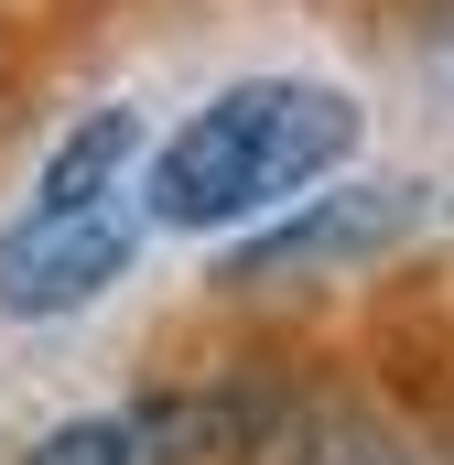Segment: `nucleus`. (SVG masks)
<instances>
[{
  "mask_svg": "<svg viewBox=\"0 0 454 465\" xmlns=\"http://www.w3.org/2000/svg\"><path fill=\"white\" fill-rule=\"evenodd\" d=\"M433 217V195L422 184H314L303 206H281V217H260L249 238H227V282L238 292H281V282H346V271H368V260H390V249H411V228Z\"/></svg>",
  "mask_w": 454,
  "mask_h": 465,
  "instance_id": "obj_3",
  "label": "nucleus"
},
{
  "mask_svg": "<svg viewBox=\"0 0 454 465\" xmlns=\"http://www.w3.org/2000/svg\"><path fill=\"white\" fill-rule=\"evenodd\" d=\"M152 238H163V217H152V119L109 98L76 130H54L33 195L0 217V314L11 325H65V314L109 303Z\"/></svg>",
  "mask_w": 454,
  "mask_h": 465,
  "instance_id": "obj_2",
  "label": "nucleus"
},
{
  "mask_svg": "<svg viewBox=\"0 0 454 465\" xmlns=\"http://www.w3.org/2000/svg\"><path fill=\"white\" fill-rule=\"evenodd\" d=\"M368 141V109L336 76H227L152 141V217L173 238H249L260 217L336 184Z\"/></svg>",
  "mask_w": 454,
  "mask_h": 465,
  "instance_id": "obj_1",
  "label": "nucleus"
},
{
  "mask_svg": "<svg viewBox=\"0 0 454 465\" xmlns=\"http://www.w3.org/2000/svg\"><path fill=\"white\" fill-rule=\"evenodd\" d=\"M152 411H76V422H44L11 465H152Z\"/></svg>",
  "mask_w": 454,
  "mask_h": 465,
  "instance_id": "obj_4",
  "label": "nucleus"
}]
</instances>
